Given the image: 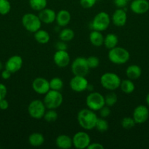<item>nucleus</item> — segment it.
I'll return each mask as SVG.
<instances>
[{"instance_id": "nucleus-1", "label": "nucleus", "mask_w": 149, "mask_h": 149, "mask_svg": "<svg viewBox=\"0 0 149 149\" xmlns=\"http://www.w3.org/2000/svg\"><path fill=\"white\" fill-rule=\"evenodd\" d=\"M98 116L95 111L88 109H83L77 113V119L79 125L85 130L94 129Z\"/></svg>"}, {"instance_id": "nucleus-2", "label": "nucleus", "mask_w": 149, "mask_h": 149, "mask_svg": "<svg viewBox=\"0 0 149 149\" xmlns=\"http://www.w3.org/2000/svg\"><path fill=\"white\" fill-rule=\"evenodd\" d=\"M108 59L112 63L115 65H123L127 63L130 58V54L127 49L116 46L109 49Z\"/></svg>"}, {"instance_id": "nucleus-3", "label": "nucleus", "mask_w": 149, "mask_h": 149, "mask_svg": "<svg viewBox=\"0 0 149 149\" xmlns=\"http://www.w3.org/2000/svg\"><path fill=\"white\" fill-rule=\"evenodd\" d=\"M121 79L118 74L113 72H106L100 77V84L103 88L114 91L120 87Z\"/></svg>"}, {"instance_id": "nucleus-4", "label": "nucleus", "mask_w": 149, "mask_h": 149, "mask_svg": "<svg viewBox=\"0 0 149 149\" xmlns=\"http://www.w3.org/2000/svg\"><path fill=\"white\" fill-rule=\"evenodd\" d=\"M21 23L27 31L33 33L41 29L42 23L39 16L31 13L23 15L21 19Z\"/></svg>"}, {"instance_id": "nucleus-5", "label": "nucleus", "mask_w": 149, "mask_h": 149, "mask_svg": "<svg viewBox=\"0 0 149 149\" xmlns=\"http://www.w3.org/2000/svg\"><path fill=\"white\" fill-rule=\"evenodd\" d=\"M64 100L60 91L50 90L44 97L43 102L47 109H56L61 106Z\"/></svg>"}, {"instance_id": "nucleus-6", "label": "nucleus", "mask_w": 149, "mask_h": 149, "mask_svg": "<svg viewBox=\"0 0 149 149\" xmlns=\"http://www.w3.org/2000/svg\"><path fill=\"white\" fill-rule=\"evenodd\" d=\"M110 22L111 19L108 13L105 12H100L93 17L91 23V28L93 30L99 31L101 32L104 31L108 29Z\"/></svg>"}, {"instance_id": "nucleus-7", "label": "nucleus", "mask_w": 149, "mask_h": 149, "mask_svg": "<svg viewBox=\"0 0 149 149\" xmlns=\"http://www.w3.org/2000/svg\"><path fill=\"white\" fill-rule=\"evenodd\" d=\"M86 103L89 109L97 111L105 106V97L97 92H91L86 97Z\"/></svg>"}, {"instance_id": "nucleus-8", "label": "nucleus", "mask_w": 149, "mask_h": 149, "mask_svg": "<svg viewBox=\"0 0 149 149\" xmlns=\"http://www.w3.org/2000/svg\"><path fill=\"white\" fill-rule=\"evenodd\" d=\"M71 71L74 76L86 77L90 71L86 58L84 57L76 58L71 64Z\"/></svg>"}, {"instance_id": "nucleus-9", "label": "nucleus", "mask_w": 149, "mask_h": 149, "mask_svg": "<svg viewBox=\"0 0 149 149\" xmlns=\"http://www.w3.org/2000/svg\"><path fill=\"white\" fill-rule=\"evenodd\" d=\"M46 109L43 100L42 101L37 99L29 103L27 111L31 117L35 119H40L43 118Z\"/></svg>"}, {"instance_id": "nucleus-10", "label": "nucleus", "mask_w": 149, "mask_h": 149, "mask_svg": "<svg viewBox=\"0 0 149 149\" xmlns=\"http://www.w3.org/2000/svg\"><path fill=\"white\" fill-rule=\"evenodd\" d=\"M72 145L76 149L87 148L91 143V138L86 132H77L73 135Z\"/></svg>"}, {"instance_id": "nucleus-11", "label": "nucleus", "mask_w": 149, "mask_h": 149, "mask_svg": "<svg viewBox=\"0 0 149 149\" xmlns=\"http://www.w3.org/2000/svg\"><path fill=\"white\" fill-rule=\"evenodd\" d=\"M89 84V81L86 79V77L82 76H74L70 81V88L75 93L84 92L87 90Z\"/></svg>"}, {"instance_id": "nucleus-12", "label": "nucleus", "mask_w": 149, "mask_h": 149, "mask_svg": "<svg viewBox=\"0 0 149 149\" xmlns=\"http://www.w3.org/2000/svg\"><path fill=\"white\" fill-rule=\"evenodd\" d=\"M132 118L136 124H143L149 118V110L147 106L144 105H139L133 111Z\"/></svg>"}, {"instance_id": "nucleus-13", "label": "nucleus", "mask_w": 149, "mask_h": 149, "mask_svg": "<svg viewBox=\"0 0 149 149\" xmlns=\"http://www.w3.org/2000/svg\"><path fill=\"white\" fill-rule=\"evenodd\" d=\"M32 87L35 93L44 95L51 90L49 81L43 77H37L36 79H34L32 81Z\"/></svg>"}, {"instance_id": "nucleus-14", "label": "nucleus", "mask_w": 149, "mask_h": 149, "mask_svg": "<svg viewBox=\"0 0 149 149\" xmlns=\"http://www.w3.org/2000/svg\"><path fill=\"white\" fill-rule=\"evenodd\" d=\"M53 62L59 68H65L70 63V56L67 50H56L53 55Z\"/></svg>"}, {"instance_id": "nucleus-15", "label": "nucleus", "mask_w": 149, "mask_h": 149, "mask_svg": "<svg viewBox=\"0 0 149 149\" xmlns=\"http://www.w3.org/2000/svg\"><path fill=\"white\" fill-rule=\"evenodd\" d=\"M23 58L20 55H13L8 58L5 63V68L10 71L12 74L18 72L23 65Z\"/></svg>"}, {"instance_id": "nucleus-16", "label": "nucleus", "mask_w": 149, "mask_h": 149, "mask_svg": "<svg viewBox=\"0 0 149 149\" xmlns=\"http://www.w3.org/2000/svg\"><path fill=\"white\" fill-rule=\"evenodd\" d=\"M130 10L135 14H145L149 10V1L148 0H132L130 3Z\"/></svg>"}, {"instance_id": "nucleus-17", "label": "nucleus", "mask_w": 149, "mask_h": 149, "mask_svg": "<svg viewBox=\"0 0 149 149\" xmlns=\"http://www.w3.org/2000/svg\"><path fill=\"white\" fill-rule=\"evenodd\" d=\"M111 21L117 27H123L127 21V12L124 8H118L114 11L112 15Z\"/></svg>"}, {"instance_id": "nucleus-18", "label": "nucleus", "mask_w": 149, "mask_h": 149, "mask_svg": "<svg viewBox=\"0 0 149 149\" xmlns=\"http://www.w3.org/2000/svg\"><path fill=\"white\" fill-rule=\"evenodd\" d=\"M38 16L42 23H45V24H51L56 21V13L52 9L45 7V9L39 12Z\"/></svg>"}, {"instance_id": "nucleus-19", "label": "nucleus", "mask_w": 149, "mask_h": 149, "mask_svg": "<svg viewBox=\"0 0 149 149\" xmlns=\"http://www.w3.org/2000/svg\"><path fill=\"white\" fill-rule=\"evenodd\" d=\"M71 20V14L67 10H61L56 13V22L60 27H65Z\"/></svg>"}, {"instance_id": "nucleus-20", "label": "nucleus", "mask_w": 149, "mask_h": 149, "mask_svg": "<svg viewBox=\"0 0 149 149\" xmlns=\"http://www.w3.org/2000/svg\"><path fill=\"white\" fill-rule=\"evenodd\" d=\"M56 145L61 149L71 148L73 146L72 138L67 135H60L56 139Z\"/></svg>"}, {"instance_id": "nucleus-21", "label": "nucleus", "mask_w": 149, "mask_h": 149, "mask_svg": "<svg viewBox=\"0 0 149 149\" xmlns=\"http://www.w3.org/2000/svg\"><path fill=\"white\" fill-rule=\"evenodd\" d=\"M104 37L102 32L99 31L93 30L89 34V41L93 46L99 47L104 45Z\"/></svg>"}, {"instance_id": "nucleus-22", "label": "nucleus", "mask_w": 149, "mask_h": 149, "mask_svg": "<svg viewBox=\"0 0 149 149\" xmlns=\"http://www.w3.org/2000/svg\"><path fill=\"white\" fill-rule=\"evenodd\" d=\"M126 75L127 78L131 80H136L142 75V69L139 65L133 64L127 67L126 70Z\"/></svg>"}, {"instance_id": "nucleus-23", "label": "nucleus", "mask_w": 149, "mask_h": 149, "mask_svg": "<svg viewBox=\"0 0 149 149\" xmlns=\"http://www.w3.org/2000/svg\"><path fill=\"white\" fill-rule=\"evenodd\" d=\"M29 144L33 147H39L43 145L45 142V138L43 135L39 132H33L28 138Z\"/></svg>"}, {"instance_id": "nucleus-24", "label": "nucleus", "mask_w": 149, "mask_h": 149, "mask_svg": "<svg viewBox=\"0 0 149 149\" xmlns=\"http://www.w3.org/2000/svg\"><path fill=\"white\" fill-rule=\"evenodd\" d=\"M34 37L36 42L40 45H45V44L48 43L50 39H51L49 33L47 31L42 30L41 29L34 33Z\"/></svg>"}, {"instance_id": "nucleus-25", "label": "nucleus", "mask_w": 149, "mask_h": 149, "mask_svg": "<svg viewBox=\"0 0 149 149\" xmlns=\"http://www.w3.org/2000/svg\"><path fill=\"white\" fill-rule=\"evenodd\" d=\"M118 38L115 33H108L104 39V45L108 49H111L118 45Z\"/></svg>"}, {"instance_id": "nucleus-26", "label": "nucleus", "mask_w": 149, "mask_h": 149, "mask_svg": "<svg viewBox=\"0 0 149 149\" xmlns=\"http://www.w3.org/2000/svg\"><path fill=\"white\" fill-rule=\"evenodd\" d=\"M119 88H121V91L125 94H131L135 90V85L133 82V80L128 79L121 80Z\"/></svg>"}, {"instance_id": "nucleus-27", "label": "nucleus", "mask_w": 149, "mask_h": 149, "mask_svg": "<svg viewBox=\"0 0 149 149\" xmlns=\"http://www.w3.org/2000/svg\"><path fill=\"white\" fill-rule=\"evenodd\" d=\"M74 37V31L71 29L69 28H64L60 31L59 39L60 40L64 42H70L72 40Z\"/></svg>"}, {"instance_id": "nucleus-28", "label": "nucleus", "mask_w": 149, "mask_h": 149, "mask_svg": "<svg viewBox=\"0 0 149 149\" xmlns=\"http://www.w3.org/2000/svg\"><path fill=\"white\" fill-rule=\"evenodd\" d=\"M47 0H29V5L32 10L35 11H40L47 7Z\"/></svg>"}, {"instance_id": "nucleus-29", "label": "nucleus", "mask_w": 149, "mask_h": 149, "mask_svg": "<svg viewBox=\"0 0 149 149\" xmlns=\"http://www.w3.org/2000/svg\"><path fill=\"white\" fill-rule=\"evenodd\" d=\"M95 129L99 131L101 133L107 132L109 129V124L108 121L105 119V118H98L96 121V125H95Z\"/></svg>"}, {"instance_id": "nucleus-30", "label": "nucleus", "mask_w": 149, "mask_h": 149, "mask_svg": "<svg viewBox=\"0 0 149 149\" xmlns=\"http://www.w3.org/2000/svg\"><path fill=\"white\" fill-rule=\"evenodd\" d=\"M50 89L53 90L61 91L64 87V82L59 77H53L49 81Z\"/></svg>"}, {"instance_id": "nucleus-31", "label": "nucleus", "mask_w": 149, "mask_h": 149, "mask_svg": "<svg viewBox=\"0 0 149 149\" xmlns=\"http://www.w3.org/2000/svg\"><path fill=\"white\" fill-rule=\"evenodd\" d=\"M43 119L47 122H54L58 119V113L56 109H48L44 114Z\"/></svg>"}, {"instance_id": "nucleus-32", "label": "nucleus", "mask_w": 149, "mask_h": 149, "mask_svg": "<svg viewBox=\"0 0 149 149\" xmlns=\"http://www.w3.org/2000/svg\"><path fill=\"white\" fill-rule=\"evenodd\" d=\"M105 105L109 107H112L118 101V97L117 95L113 92H110L105 96Z\"/></svg>"}, {"instance_id": "nucleus-33", "label": "nucleus", "mask_w": 149, "mask_h": 149, "mask_svg": "<svg viewBox=\"0 0 149 149\" xmlns=\"http://www.w3.org/2000/svg\"><path fill=\"white\" fill-rule=\"evenodd\" d=\"M11 10V4L9 0H0V15H5Z\"/></svg>"}, {"instance_id": "nucleus-34", "label": "nucleus", "mask_w": 149, "mask_h": 149, "mask_svg": "<svg viewBox=\"0 0 149 149\" xmlns=\"http://www.w3.org/2000/svg\"><path fill=\"white\" fill-rule=\"evenodd\" d=\"M121 127H122L124 129L129 130L134 127L135 126L136 123L132 117H129V116H127V117L123 118L122 120H121Z\"/></svg>"}, {"instance_id": "nucleus-35", "label": "nucleus", "mask_w": 149, "mask_h": 149, "mask_svg": "<svg viewBox=\"0 0 149 149\" xmlns=\"http://www.w3.org/2000/svg\"><path fill=\"white\" fill-rule=\"evenodd\" d=\"M87 60L88 65H89L90 69H94L97 68L99 65V59L95 55H91L89 56V58H86Z\"/></svg>"}, {"instance_id": "nucleus-36", "label": "nucleus", "mask_w": 149, "mask_h": 149, "mask_svg": "<svg viewBox=\"0 0 149 149\" xmlns=\"http://www.w3.org/2000/svg\"><path fill=\"white\" fill-rule=\"evenodd\" d=\"M97 0H80V4L83 8L90 9L96 4Z\"/></svg>"}, {"instance_id": "nucleus-37", "label": "nucleus", "mask_w": 149, "mask_h": 149, "mask_svg": "<svg viewBox=\"0 0 149 149\" xmlns=\"http://www.w3.org/2000/svg\"><path fill=\"white\" fill-rule=\"evenodd\" d=\"M99 111V115H100V117L102 118H107L110 115L111 111L110 109V107L108 106H104Z\"/></svg>"}, {"instance_id": "nucleus-38", "label": "nucleus", "mask_w": 149, "mask_h": 149, "mask_svg": "<svg viewBox=\"0 0 149 149\" xmlns=\"http://www.w3.org/2000/svg\"><path fill=\"white\" fill-rule=\"evenodd\" d=\"M132 0H113L115 5L118 8H124L129 2H131Z\"/></svg>"}, {"instance_id": "nucleus-39", "label": "nucleus", "mask_w": 149, "mask_h": 149, "mask_svg": "<svg viewBox=\"0 0 149 149\" xmlns=\"http://www.w3.org/2000/svg\"><path fill=\"white\" fill-rule=\"evenodd\" d=\"M7 94V89L6 86L2 83H0V100L5 98Z\"/></svg>"}, {"instance_id": "nucleus-40", "label": "nucleus", "mask_w": 149, "mask_h": 149, "mask_svg": "<svg viewBox=\"0 0 149 149\" xmlns=\"http://www.w3.org/2000/svg\"><path fill=\"white\" fill-rule=\"evenodd\" d=\"M56 48L57 50H67V45L66 42L61 40L56 44Z\"/></svg>"}, {"instance_id": "nucleus-41", "label": "nucleus", "mask_w": 149, "mask_h": 149, "mask_svg": "<svg viewBox=\"0 0 149 149\" xmlns=\"http://www.w3.org/2000/svg\"><path fill=\"white\" fill-rule=\"evenodd\" d=\"M88 149H104V146L99 143H91L88 146Z\"/></svg>"}, {"instance_id": "nucleus-42", "label": "nucleus", "mask_w": 149, "mask_h": 149, "mask_svg": "<svg viewBox=\"0 0 149 149\" xmlns=\"http://www.w3.org/2000/svg\"><path fill=\"white\" fill-rule=\"evenodd\" d=\"M11 75H12V73L10 72V71H8L7 69H6V68H4V70H3V71H1V77L3 79H5V80L9 79L11 77Z\"/></svg>"}, {"instance_id": "nucleus-43", "label": "nucleus", "mask_w": 149, "mask_h": 149, "mask_svg": "<svg viewBox=\"0 0 149 149\" xmlns=\"http://www.w3.org/2000/svg\"><path fill=\"white\" fill-rule=\"evenodd\" d=\"M9 108V102L5 98L0 100V109L2 111L7 110Z\"/></svg>"}, {"instance_id": "nucleus-44", "label": "nucleus", "mask_w": 149, "mask_h": 149, "mask_svg": "<svg viewBox=\"0 0 149 149\" xmlns=\"http://www.w3.org/2000/svg\"><path fill=\"white\" fill-rule=\"evenodd\" d=\"M145 101H146V103H147L148 106V107H149V93H148V95H146Z\"/></svg>"}, {"instance_id": "nucleus-45", "label": "nucleus", "mask_w": 149, "mask_h": 149, "mask_svg": "<svg viewBox=\"0 0 149 149\" xmlns=\"http://www.w3.org/2000/svg\"><path fill=\"white\" fill-rule=\"evenodd\" d=\"M1 69H2V63H1V62L0 61V71H1Z\"/></svg>"}]
</instances>
